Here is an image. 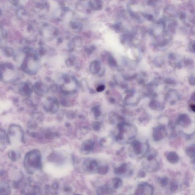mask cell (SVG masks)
Masks as SVG:
<instances>
[{
	"instance_id": "obj_13",
	"label": "cell",
	"mask_w": 195,
	"mask_h": 195,
	"mask_svg": "<svg viewBox=\"0 0 195 195\" xmlns=\"http://www.w3.org/2000/svg\"><path fill=\"white\" fill-rule=\"evenodd\" d=\"M8 156L12 161L15 162L17 161L18 158H19V155L18 152L12 150L8 152Z\"/></svg>"
},
{
	"instance_id": "obj_17",
	"label": "cell",
	"mask_w": 195,
	"mask_h": 195,
	"mask_svg": "<svg viewBox=\"0 0 195 195\" xmlns=\"http://www.w3.org/2000/svg\"><path fill=\"white\" fill-rule=\"evenodd\" d=\"M3 52L5 55L7 57H11L13 55L14 53L13 49L9 48L3 49Z\"/></svg>"
},
{
	"instance_id": "obj_8",
	"label": "cell",
	"mask_w": 195,
	"mask_h": 195,
	"mask_svg": "<svg viewBox=\"0 0 195 195\" xmlns=\"http://www.w3.org/2000/svg\"><path fill=\"white\" fill-rule=\"evenodd\" d=\"M132 145L135 154L139 155L142 153V144L139 141L137 140L134 141L132 143Z\"/></svg>"
},
{
	"instance_id": "obj_23",
	"label": "cell",
	"mask_w": 195,
	"mask_h": 195,
	"mask_svg": "<svg viewBox=\"0 0 195 195\" xmlns=\"http://www.w3.org/2000/svg\"><path fill=\"white\" fill-rule=\"evenodd\" d=\"M154 158V156L153 154L150 155L147 157V160L149 161H152Z\"/></svg>"
},
{
	"instance_id": "obj_15",
	"label": "cell",
	"mask_w": 195,
	"mask_h": 195,
	"mask_svg": "<svg viewBox=\"0 0 195 195\" xmlns=\"http://www.w3.org/2000/svg\"><path fill=\"white\" fill-rule=\"evenodd\" d=\"M109 167L107 166H101L98 169V173L102 175H106L108 172Z\"/></svg>"
},
{
	"instance_id": "obj_11",
	"label": "cell",
	"mask_w": 195,
	"mask_h": 195,
	"mask_svg": "<svg viewBox=\"0 0 195 195\" xmlns=\"http://www.w3.org/2000/svg\"><path fill=\"white\" fill-rule=\"evenodd\" d=\"M127 164H124L120 167L116 168L114 171L115 173L118 175H121V174H125L127 170Z\"/></svg>"
},
{
	"instance_id": "obj_18",
	"label": "cell",
	"mask_w": 195,
	"mask_h": 195,
	"mask_svg": "<svg viewBox=\"0 0 195 195\" xmlns=\"http://www.w3.org/2000/svg\"><path fill=\"white\" fill-rule=\"evenodd\" d=\"M101 124L98 122H95L93 124V128L94 130L96 131H98L101 128Z\"/></svg>"
},
{
	"instance_id": "obj_21",
	"label": "cell",
	"mask_w": 195,
	"mask_h": 195,
	"mask_svg": "<svg viewBox=\"0 0 195 195\" xmlns=\"http://www.w3.org/2000/svg\"><path fill=\"white\" fill-rule=\"evenodd\" d=\"M73 63H74V61L71 58H69L66 60V64L67 66H71L73 65Z\"/></svg>"
},
{
	"instance_id": "obj_2",
	"label": "cell",
	"mask_w": 195,
	"mask_h": 195,
	"mask_svg": "<svg viewBox=\"0 0 195 195\" xmlns=\"http://www.w3.org/2000/svg\"><path fill=\"white\" fill-rule=\"evenodd\" d=\"M8 141L11 138H18L21 142H23V132L21 127L18 125L12 124L10 126L9 128V134L7 135Z\"/></svg>"
},
{
	"instance_id": "obj_27",
	"label": "cell",
	"mask_w": 195,
	"mask_h": 195,
	"mask_svg": "<svg viewBox=\"0 0 195 195\" xmlns=\"http://www.w3.org/2000/svg\"><path fill=\"white\" fill-rule=\"evenodd\" d=\"M191 110L194 111V112H195V104H191V106H190Z\"/></svg>"
},
{
	"instance_id": "obj_9",
	"label": "cell",
	"mask_w": 195,
	"mask_h": 195,
	"mask_svg": "<svg viewBox=\"0 0 195 195\" xmlns=\"http://www.w3.org/2000/svg\"><path fill=\"white\" fill-rule=\"evenodd\" d=\"M11 191V188L8 183H1V188H0V194L8 195L10 194Z\"/></svg>"
},
{
	"instance_id": "obj_16",
	"label": "cell",
	"mask_w": 195,
	"mask_h": 195,
	"mask_svg": "<svg viewBox=\"0 0 195 195\" xmlns=\"http://www.w3.org/2000/svg\"><path fill=\"white\" fill-rule=\"evenodd\" d=\"M114 188L117 189L120 187L122 185V182L121 180L119 178H116L114 180Z\"/></svg>"
},
{
	"instance_id": "obj_24",
	"label": "cell",
	"mask_w": 195,
	"mask_h": 195,
	"mask_svg": "<svg viewBox=\"0 0 195 195\" xmlns=\"http://www.w3.org/2000/svg\"><path fill=\"white\" fill-rule=\"evenodd\" d=\"M146 176L145 173L144 172H141L138 174V177L140 178H144Z\"/></svg>"
},
{
	"instance_id": "obj_25",
	"label": "cell",
	"mask_w": 195,
	"mask_h": 195,
	"mask_svg": "<svg viewBox=\"0 0 195 195\" xmlns=\"http://www.w3.org/2000/svg\"><path fill=\"white\" fill-rule=\"evenodd\" d=\"M39 53L40 55H43L45 54L46 53V50L43 49H40L39 51Z\"/></svg>"
},
{
	"instance_id": "obj_10",
	"label": "cell",
	"mask_w": 195,
	"mask_h": 195,
	"mask_svg": "<svg viewBox=\"0 0 195 195\" xmlns=\"http://www.w3.org/2000/svg\"><path fill=\"white\" fill-rule=\"evenodd\" d=\"M111 192L110 189L106 186L99 187L97 190V193L98 195L109 194Z\"/></svg>"
},
{
	"instance_id": "obj_7",
	"label": "cell",
	"mask_w": 195,
	"mask_h": 195,
	"mask_svg": "<svg viewBox=\"0 0 195 195\" xmlns=\"http://www.w3.org/2000/svg\"><path fill=\"white\" fill-rule=\"evenodd\" d=\"M90 6L95 11L101 10L103 7V2L102 0H91Z\"/></svg>"
},
{
	"instance_id": "obj_6",
	"label": "cell",
	"mask_w": 195,
	"mask_h": 195,
	"mask_svg": "<svg viewBox=\"0 0 195 195\" xmlns=\"http://www.w3.org/2000/svg\"><path fill=\"white\" fill-rule=\"evenodd\" d=\"M164 131L163 128L161 127H158L155 128L153 132V138L155 140L158 141L163 138Z\"/></svg>"
},
{
	"instance_id": "obj_14",
	"label": "cell",
	"mask_w": 195,
	"mask_h": 195,
	"mask_svg": "<svg viewBox=\"0 0 195 195\" xmlns=\"http://www.w3.org/2000/svg\"><path fill=\"white\" fill-rule=\"evenodd\" d=\"M1 143L3 144H5L6 143L9 144L7 135L6 134L4 131L2 130H1Z\"/></svg>"
},
{
	"instance_id": "obj_19",
	"label": "cell",
	"mask_w": 195,
	"mask_h": 195,
	"mask_svg": "<svg viewBox=\"0 0 195 195\" xmlns=\"http://www.w3.org/2000/svg\"><path fill=\"white\" fill-rule=\"evenodd\" d=\"M159 0H147V4L150 6H154L157 4Z\"/></svg>"
},
{
	"instance_id": "obj_5",
	"label": "cell",
	"mask_w": 195,
	"mask_h": 195,
	"mask_svg": "<svg viewBox=\"0 0 195 195\" xmlns=\"http://www.w3.org/2000/svg\"><path fill=\"white\" fill-rule=\"evenodd\" d=\"M83 168L88 171L92 172L98 169V163L95 160H92L89 162H85L83 164Z\"/></svg>"
},
{
	"instance_id": "obj_12",
	"label": "cell",
	"mask_w": 195,
	"mask_h": 195,
	"mask_svg": "<svg viewBox=\"0 0 195 195\" xmlns=\"http://www.w3.org/2000/svg\"><path fill=\"white\" fill-rule=\"evenodd\" d=\"M167 159L170 162L175 163L178 161L179 158L176 153L174 152H171L168 155Z\"/></svg>"
},
{
	"instance_id": "obj_1",
	"label": "cell",
	"mask_w": 195,
	"mask_h": 195,
	"mask_svg": "<svg viewBox=\"0 0 195 195\" xmlns=\"http://www.w3.org/2000/svg\"><path fill=\"white\" fill-rule=\"evenodd\" d=\"M24 166L26 172L29 174H33L41 170L42 157L40 151L34 150L27 152L24 158Z\"/></svg>"
},
{
	"instance_id": "obj_26",
	"label": "cell",
	"mask_w": 195,
	"mask_h": 195,
	"mask_svg": "<svg viewBox=\"0 0 195 195\" xmlns=\"http://www.w3.org/2000/svg\"><path fill=\"white\" fill-rule=\"evenodd\" d=\"M186 17V14L182 12L180 13V18L181 19H185Z\"/></svg>"
},
{
	"instance_id": "obj_20",
	"label": "cell",
	"mask_w": 195,
	"mask_h": 195,
	"mask_svg": "<svg viewBox=\"0 0 195 195\" xmlns=\"http://www.w3.org/2000/svg\"><path fill=\"white\" fill-rule=\"evenodd\" d=\"M188 153L189 154V155L191 156V157L194 156L195 154V149L193 147H191L189 149Z\"/></svg>"
},
{
	"instance_id": "obj_4",
	"label": "cell",
	"mask_w": 195,
	"mask_h": 195,
	"mask_svg": "<svg viewBox=\"0 0 195 195\" xmlns=\"http://www.w3.org/2000/svg\"><path fill=\"white\" fill-rule=\"evenodd\" d=\"M95 143L92 141L88 140L82 143L81 151L85 154H87L92 151L94 148Z\"/></svg>"
},
{
	"instance_id": "obj_22",
	"label": "cell",
	"mask_w": 195,
	"mask_h": 195,
	"mask_svg": "<svg viewBox=\"0 0 195 195\" xmlns=\"http://www.w3.org/2000/svg\"><path fill=\"white\" fill-rule=\"evenodd\" d=\"M160 183L163 186H165L167 184V180L166 178L161 179L160 180Z\"/></svg>"
},
{
	"instance_id": "obj_3",
	"label": "cell",
	"mask_w": 195,
	"mask_h": 195,
	"mask_svg": "<svg viewBox=\"0 0 195 195\" xmlns=\"http://www.w3.org/2000/svg\"><path fill=\"white\" fill-rule=\"evenodd\" d=\"M152 187L148 183H143L139 185L135 191L136 195H151L153 194Z\"/></svg>"
}]
</instances>
